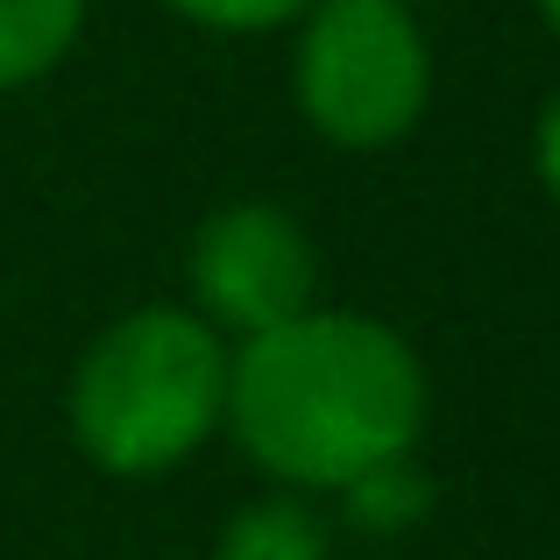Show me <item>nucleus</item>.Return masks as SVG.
I'll return each mask as SVG.
<instances>
[{"instance_id": "obj_1", "label": "nucleus", "mask_w": 560, "mask_h": 560, "mask_svg": "<svg viewBox=\"0 0 560 560\" xmlns=\"http://www.w3.org/2000/svg\"><path fill=\"white\" fill-rule=\"evenodd\" d=\"M220 425L277 490L334 497L362 468L419 447L425 362L390 319L305 305L234 341Z\"/></svg>"}, {"instance_id": "obj_2", "label": "nucleus", "mask_w": 560, "mask_h": 560, "mask_svg": "<svg viewBox=\"0 0 560 560\" xmlns=\"http://www.w3.org/2000/svg\"><path fill=\"white\" fill-rule=\"evenodd\" d=\"M234 341L191 305H136L71 370V440L107 476H171L228 419Z\"/></svg>"}, {"instance_id": "obj_3", "label": "nucleus", "mask_w": 560, "mask_h": 560, "mask_svg": "<svg viewBox=\"0 0 560 560\" xmlns=\"http://www.w3.org/2000/svg\"><path fill=\"white\" fill-rule=\"evenodd\" d=\"M291 93L319 142L390 150L433 100V50L411 0H313L299 14Z\"/></svg>"}, {"instance_id": "obj_4", "label": "nucleus", "mask_w": 560, "mask_h": 560, "mask_svg": "<svg viewBox=\"0 0 560 560\" xmlns=\"http://www.w3.org/2000/svg\"><path fill=\"white\" fill-rule=\"evenodd\" d=\"M185 284H191V313L206 327H220L228 341H248V334L319 305V248L291 206L234 199L199 220Z\"/></svg>"}, {"instance_id": "obj_5", "label": "nucleus", "mask_w": 560, "mask_h": 560, "mask_svg": "<svg viewBox=\"0 0 560 560\" xmlns=\"http://www.w3.org/2000/svg\"><path fill=\"white\" fill-rule=\"evenodd\" d=\"M85 36V0H0V93L50 79Z\"/></svg>"}, {"instance_id": "obj_6", "label": "nucleus", "mask_w": 560, "mask_h": 560, "mask_svg": "<svg viewBox=\"0 0 560 560\" xmlns=\"http://www.w3.org/2000/svg\"><path fill=\"white\" fill-rule=\"evenodd\" d=\"M213 560H327V525L299 490H277L234 511Z\"/></svg>"}, {"instance_id": "obj_7", "label": "nucleus", "mask_w": 560, "mask_h": 560, "mask_svg": "<svg viewBox=\"0 0 560 560\" xmlns=\"http://www.w3.org/2000/svg\"><path fill=\"white\" fill-rule=\"evenodd\" d=\"M334 497H341V511H348V525H355V533L397 539V533H411V525L433 511V476H425L419 447H411V454H390V462L362 468V476L341 482Z\"/></svg>"}, {"instance_id": "obj_8", "label": "nucleus", "mask_w": 560, "mask_h": 560, "mask_svg": "<svg viewBox=\"0 0 560 560\" xmlns=\"http://www.w3.org/2000/svg\"><path fill=\"white\" fill-rule=\"evenodd\" d=\"M164 8H178L185 22H199V28L256 36V28H284V22H299L313 0H164Z\"/></svg>"}, {"instance_id": "obj_9", "label": "nucleus", "mask_w": 560, "mask_h": 560, "mask_svg": "<svg viewBox=\"0 0 560 560\" xmlns=\"http://www.w3.org/2000/svg\"><path fill=\"white\" fill-rule=\"evenodd\" d=\"M533 171H539V185L560 199V93L539 107V121H533Z\"/></svg>"}, {"instance_id": "obj_10", "label": "nucleus", "mask_w": 560, "mask_h": 560, "mask_svg": "<svg viewBox=\"0 0 560 560\" xmlns=\"http://www.w3.org/2000/svg\"><path fill=\"white\" fill-rule=\"evenodd\" d=\"M539 22H547L553 36H560V0H539Z\"/></svg>"}]
</instances>
